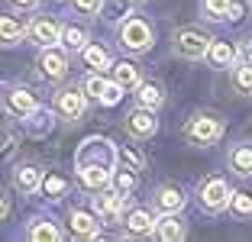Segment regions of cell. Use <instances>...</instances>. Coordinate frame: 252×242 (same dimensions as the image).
<instances>
[{
	"instance_id": "obj_1",
	"label": "cell",
	"mask_w": 252,
	"mask_h": 242,
	"mask_svg": "<svg viewBox=\"0 0 252 242\" xmlns=\"http://www.w3.org/2000/svg\"><path fill=\"white\" fill-rule=\"evenodd\" d=\"M120 45L129 52H146L152 49V30H149V23L142 20H126L123 30H120Z\"/></svg>"
},
{
	"instance_id": "obj_2",
	"label": "cell",
	"mask_w": 252,
	"mask_h": 242,
	"mask_svg": "<svg viewBox=\"0 0 252 242\" xmlns=\"http://www.w3.org/2000/svg\"><path fill=\"white\" fill-rule=\"evenodd\" d=\"M185 136L194 146H210V142H217L223 136V126H220V120H214V117H194L191 123L185 126Z\"/></svg>"
},
{
	"instance_id": "obj_3",
	"label": "cell",
	"mask_w": 252,
	"mask_h": 242,
	"mask_svg": "<svg viewBox=\"0 0 252 242\" xmlns=\"http://www.w3.org/2000/svg\"><path fill=\"white\" fill-rule=\"evenodd\" d=\"M175 49H178L181 59H204L210 49V36L200 30H181L175 36Z\"/></svg>"
},
{
	"instance_id": "obj_4",
	"label": "cell",
	"mask_w": 252,
	"mask_h": 242,
	"mask_svg": "<svg viewBox=\"0 0 252 242\" xmlns=\"http://www.w3.org/2000/svg\"><path fill=\"white\" fill-rule=\"evenodd\" d=\"M230 184L223 181V178H210L204 187H200V207L207 213H220L226 210V204H230Z\"/></svg>"
},
{
	"instance_id": "obj_5",
	"label": "cell",
	"mask_w": 252,
	"mask_h": 242,
	"mask_svg": "<svg viewBox=\"0 0 252 242\" xmlns=\"http://www.w3.org/2000/svg\"><path fill=\"white\" fill-rule=\"evenodd\" d=\"M84 94H91L97 103H104V107H113V103H120V97H123V88H120L117 81H104L100 74H91V78L84 81Z\"/></svg>"
},
{
	"instance_id": "obj_6",
	"label": "cell",
	"mask_w": 252,
	"mask_h": 242,
	"mask_svg": "<svg viewBox=\"0 0 252 242\" xmlns=\"http://www.w3.org/2000/svg\"><path fill=\"white\" fill-rule=\"evenodd\" d=\"M36 65H39V74H42L45 81H62L68 74V59L55 45H42V55H39Z\"/></svg>"
},
{
	"instance_id": "obj_7",
	"label": "cell",
	"mask_w": 252,
	"mask_h": 242,
	"mask_svg": "<svg viewBox=\"0 0 252 242\" xmlns=\"http://www.w3.org/2000/svg\"><path fill=\"white\" fill-rule=\"evenodd\" d=\"M158 129V120H156V110H146V107H139V110H133L129 117H126V132L133 136V139H152Z\"/></svg>"
},
{
	"instance_id": "obj_8",
	"label": "cell",
	"mask_w": 252,
	"mask_h": 242,
	"mask_svg": "<svg viewBox=\"0 0 252 242\" xmlns=\"http://www.w3.org/2000/svg\"><path fill=\"white\" fill-rule=\"evenodd\" d=\"M55 107H59V113L65 120H81L88 103H84V94H78V91H62L55 97Z\"/></svg>"
},
{
	"instance_id": "obj_9",
	"label": "cell",
	"mask_w": 252,
	"mask_h": 242,
	"mask_svg": "<svg viewBox=\"0 0 252 242\" xmlns=\"http://www.w3.org/2000/svg\"><path fill=\"white\" fill-rule=\"evenodd\" d=\"M78 178H81V184L88 191H104L107 184H110V168L107 165H81Z\"/></svg>"
},
{
	"instance_id": "obj_10",
	"label": "cell",
	"mask_w": 252,
	"mask_h": 242,
	"mask_svg": "<svg viewBox=\"0 0 252 242\" xmlns=\"http://www.w3.org/2000/svg\"><path fill=\"white\" fill-rule=\"evenodd\" d=\"M7 110L13 113V117H32L36 113V97L30 94V91H23V88H16V91H10L7 94Z\"/></svg>"
},
{
	"instance_id": "obj_11",
	"label": "cell",
	"mask_w": 252,
	"mask_h": 242,
	"mask_svg": "<svg viewBox=\"0 0 252 242\" xmlns=\"http://www.w3.org/2000/svg\"><path fill=\"white\" fill-rule=\"evenodd\" d=\"M152 236H156V239H162V242H178L181 236H185V223H181L175 213H165L162 220L152 226Z\"/></svg>"
},
{
	"instance_id": "obj_12",
	"label": "cell",
	"mask_w": 252,
	"mask_h": 242,
	"mask_svg": "<svg viewBox=\"0 0 252 242\" xmlns=\"http://www.w3.org/2000/svg\"><path fill=\"white\" fill-rule=\"evenodd\" d=\"M123 204H126V194H120V191H107L100 197H94L97 216H107V220H117L120 213H123Z\"/></svg>"
},
{
	"instance_id": "obj_13",
	"label": "cell",
	"mask_w": 252,
	"mask_h": 242,
	"mask_svg": "<svg viewBox=\"0 0 252 242\" xmlns=\"http://www.w3.org/2000/svg\"><path fill=\"white\" fill-rule=\"evenodd\" d=\"M71 233H74V236H84V239H94V236H100L97 216H94V213H84V210H74V213H71Z\"/></svg>"
},
{
	"instance_id": "obj_14",
	"label": "cell",
	"mask_w": 252,
	"mask_h": 242,
	"mask_svg": "<svg viewBox=\"0 0 252 242\" xmlns=\"http://www.w3.org/2000/svg\"><path fill=\"white\" fill-rule=\"evenodd\" d=\"M152 226H156V220H152L149 210H129L126 213V229L133 236H152Z\"/></svg>"
},
{
	"instance_id": "obj_15",
	"label": "cell",
	"mask_w": 252,
	"mask_h": 242,
	"mask_svg": "<svg viewBox=\"0 0 252 242\" xmlns=\"http://www.w3.org/2000/svg\"><path fill=\"white\" fill-rule=\"evenodd\" d=\"M136 91H139V107H146V110H158L162 107V100H165V94H162V88H158L156 81H149V84H136Z\"/></svg>"
},
{
	"instance_id": "obj_16",
	"label": "cell",
	"mask_w": 252,
	"mask_h": 242,
	"mask_svg": "<svg viewBox=\"0 0 252 242\" xmlns=\"http://www.w3.org/2000/svg\"><path fill=\"white\" fill-rule=\"evenodd\" d=\"M207 55H210V65L214 68H230L233 61H236V49H233L230 42H214V39H210Z\"/></svg>"
},
{
	"instance_id": "obj_17",
	"label": "cell",
	"mask_w": 252,
	"mask_h": 242,
	"mask_svg": "<svg viewBox=\"0 0 252 242\" xmlns=\"http://www.w3.org/2000/svg\"><path fill=\"white\" fill-rule=\"evenodd\" d=\"M30 36L36 39L39 45H55V42H59V26H55L52 20H32Z\"/></svg>"
},
{
	"instance_id": "obj_18",
	"label": "cell",
	"mask_w": 252,
	"mask_h": 242,
	"mask_svg": "<svg viewBox=\"0 0 252 242\" xmlns=\"http://www.w3.org/2000/svg\"><path fill=\"white\" fill-rule=\"evenodd\" d=\"M156 207L162 213H178L181 207H185V197H181L178 187H162V191L156 194Z\"/></svg>"
},
{
	"instance_id": "obj_19",
	"label": "cell",
	"mask_w": 252,
	"mask_h": 242,
	"mask_svg": "<svg viewBox=\"0 0 252 242\" xmlns=\"http://www.w3.org/2000/svg\"><path fill=\"white\" fill-rule=\"evenodd\" d=\"M230 168L236 171V175L249 178L252 175V146H236L230 152Z\"/></svg>"
},
{
	"instance_id": "obj_20",
	"label": "cell",
	"mask_w": 252,
	"mask_h": 242,
	"mask_svg": "<svg viewBox=\"0 0 252 242\" xmlns=\"http://www.w3.org/2000/svg\"><path fill=\"white\" fill-rule=\"evenodd\" d=\"M59 42L65 45V49L78 52L88 42V30H84V26H65V30H59Z\"/></svg>"
},
{
	"instance_id": "obj_21",
	"label": "cell",
	"mask_w": 252,
	"mask_h": 242,
	"mask_svg": "<svg viewBox=\"0 0 252 242\" xmlns=\"http://www.w3.org/2000/svg\"><path fill=\"white\" fill-rule=\"evenodd\" d=\"M113 81H117L123 91H133L136 84H139V71H136V65H129V61H120V65H113Z\"/></svg>"
},
{
	"instance_id": "obj_22",
	"label": "cell",
	"mask_w": 252,
	"mask_h": 242,
	"mask_svg": "<svg viewBox=\"0 0 252 242\" xmlns=\"http://www.w3.org/2000/svg\"><path fill=\"white\" fill-rule=\"evenodd\" d=\"M13 187H16L20 194H32V191L39 187V171L32 168V165H26V168H20V171L13 175Z\"/></svg>"
},
{
	"instance_id": "obj_23",
	"label": "cell",
	"mask_w": 252,
	"mask_h": 242,
	"mask_svg": "<svg viewBox=\"0 0 252 242\" xmlns=\"http://www.w3.org/2000/svg\"><path fill=\"white\" fill-rule=\"evenodd\" d=\"M26 36L23 23L13 20V16H0V42H20Z\"/></svg>"
},
{
	"instance_id": "obj_24",
	"label": "cell",
	"mask_w": 252,
	"mask_h": 242,
	"mask_svg": "<svg viewBox=\"0 0 252 242\" xmlns=\"http://www.w3.org/2000/svg\"><path fill=\"white\" fill-rule=\"evenodd\" d=\"M142 0H107L104 7V20H120V16H129V10L139 7Z\"/></svg>"
},
{
	"instance_id": "obj_25",
	"label": "cell",
	"mask_w": 252,
	"mask_h": 242,
	"mask_svg": "<svg viewBox=\"0 0 252 242\" xmlns=\"http://www.w3.org/2000/svg\"><path fill=\"white\" fill-rule=\"evenodd\" d=\"M84 61H88L91 68H97V71H104V68H110V55H107L100 45H84Z\"/></svg>"
},
{
	"instance_id": "obj_26",
	"label": "cell",
	"mask_w": 252,
	"mask_h": 242,
	"mask_svg": "<svg viewBox=\"0 0 252 242\" xmlns=\"http://www.w3.org/2000/svg\"><path fill=\"white\" fill-rule=\"evenodd\" d=\"M230 207L233 213H236V216H252V194H246V191H239V194H230Z\"/></svg>"
},
{
	"instance_id": "obj_27",
	"label": "cell",
	"mask_w": 252,
	"mask_h": 242,
	"mask_svg": "<svg viewBox=\"0 0 252 242\" xmlns=\"http://www.w3.org/2000/svg\"><path fill=\"white\" fill-rule=\"evenodd\" d=\"M200 10L207 20H226V10H230V0H200Z\"/></svg>"
},
{
	"instance_id": "obj_28",
	"label": "cell",
	"mask_w": 252,
	"mask_h": 242,
	"mask_svg": "<svg viewBox=\"0 0 252 242\" xmlns=\"http://www.w3.org/2000/svg\"><path fill=\"white\" fill-rule=\"evenodd\" d=\"M233 84H236L239 94H252V65H249V61H243V65L236 68V74H233Z\"/></svg>"
},
{
	"instance_id": "obj_29",
	"label": "cell",
	"mask_w": 252,
	"mask_h": 242,
	"mask_svg": "<svg viewBox=\"0 0 252 242\" xmlns=\"http://www.w3.org/2000/svg\"><path fill=\"white\" fill-rule=\"evenodd\" d=\"M30 239H36V242H42V239H62V233H59V229H55L52 226V223H45V220H39L36 223V226H32L30 229Z\"/></svg>"
},
{
	"instance_id": "obj_30",
	"label": "cell",
	"mask_w": 252,
	"mask_h": 242,
	"mask_svg": "<svg viewBox=\"0 0 252 242\" xmlns=\"http://www.w3.org/2000/svg\"><path fill=\"white\" fill-rule=\"evenodd\" d=\"M113 184H117V191L120 194H129L136 187V171H129V168H123L117 178H113Z\"/></svg>"
},
{
	"instance_id": "obj_31",
	"label": "cell",
	"mask_w": 252,
	"mask_h": 242,
	"mask_svg": "<svg viewBox=\"0 0 252 242\" xmlns=\"http://www.w3.org/2000/svg\"><path fill=\"white\" fill-rule=\"evenodd\" d=\"M65 187H68V184L62 181V178H45V181H42V191L49 194V197H62Z\"/></svg>"
},
{
	"instance_id": "obj_32",
	"label": "cell",
	"mask_w": 252,
	"mask_h": 242,
	"mask_svg": "<svg viewBox=\"0 0 252 242\" xmlns=\"http://www.w3.org/2000/svg\"><path fill=\"white\" fill-rule=\"evenodd\" d=\"M120 155H123V161L129 165V171H142V165H146V158H142L136 149H123Z\"/></svg>"
},
{
	"instance_id": "obj_33",
	"label": "cell",
	"mask_w": 252,
	"mask_h": 242,
	"mask_svg": "<svg viewBox=\"0 0 252 242\" xmlns=\"http://www.w3.org/2000/svg\"><path fill=\"white\" fill-rule=\"evenodd\" d=\"M13 146H16V136L10 129H0V158H7L13 152Z\"/></svg>"
},
{
	"instance_id": "obj_34",
	"label": "cell",
	"mask_w": 252,
	"mask_h": 242,
	"mask_svg": "<svg viewBox=\"0 0 252 242\" xmlns=\"http://www.w3.org/2000/svg\"><path fill=\"white\" fill-rule=\"evenodd\" d=\"M100 3H104V0H74V7L81 10V13H97Z\"/></svg>"
},
{
	"instance_id": "obj_35",
	"label": "cell",
	"mask_w": 252,
	"mask_h": 242,
	"mask_svg": "<svg viewBox=\"0 0 252 242\" xmlns=\"http://www.w3.org/2000/svg\"><path fill=\"white\" fill-rule=\"evenodd\" d=\"M243 3H236V0H230V10H226V20H233V23H236V20H243Z\"/></svg>"
},
{
	"instance_id": "obj_36",
	"label": "cell",
	"mask_w": 252,
	"mask_h": 242,
	"mask_svg": "<svg viewBox=\"0 0 252 242\" xmlns=\"http://www.w3.org/2000/svg\"><path fill=\"white\" fill-rule=\"evenodd\" d=\"M239 55H243V61H249V65H252V39H246V42H243Z\"/></svg>"
},
{
	"instance_id": "obj_37",
	"label": "cell",
	"mask_w": 252,
	"mask_h": 242,
	"mask_svg": "<svg viewBox=\"0 0 252 242\" xmlns=\"http://www.w3.org/2000/svg\"><path fill=\"white\" fill-rule=\"evenodd\" d=\"M7 210H10V204H7V197H3V191H0V220L7 216Z\"/></svg>"
},
{
	"instance_id": "obj_38",
	"label": "cell",
	"mask_w": 252,
	"mask_h": 242,
	"mask_svg": "<svg viewBox=\"0 0 252 242\" xmlns=\"http://www.w3.org/2000/svg\"><path fill=\"white\" fill-rule=\"evenodd\" d=\"M16 7H23V10H30V7H36V0H13Z\"/></svg>"
},
{
	"instance_id": "obj_39",
	"label": "cell",
	"mask_w": 252,
	"mask_h": 242,
	"mask_svg": "<svg viewBox=\"0 0 252 242\" xmlns=\"http://www.w3.org/2000/svg\"><path fill=\"white\" fill-rule=\"evenodd\" d=\"M0 45H3V42H0Z\"/></svg>"
}]
</instances>
